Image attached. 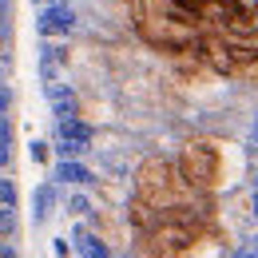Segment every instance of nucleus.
<instances>
[{
  "label": "nucleus",
  "mask_w": 258,
  "mask_h": 258,
  "mask_svg": "<svg viewBox=\"0 0 258 258\" xmlns=\"http://www.w3.org/2000/svg\"><path fill=\"white\" fill-rule=\"evenodd\" d=\"M0 203L20 207V183H16V175H12V171H0Z\"/></svg>",
  "instance_id": "13"
},
{
  "label": "nucleus",
  "mask_w": 258,
  "mask_h": 258,
  "mask_svg": "<svg viewBox=\"0 0 258 258\" xmlns=\"http://www.w3.org/2000/svg\"><path fill=\"white\" fill-rule=\"evenodd\" d=\"M96 123L84 115V111H76V115H68V119H56V131H52V139H72V143H88V147H96Z\"/></svg>",
  "instance_id": "9"
},
{
  "label": "nucleus",
  "mask_w": 258,
  "mask_h": 258,
  "mask_svg": "<svg viewBox=\"0 0 258 258\" xmlns=\"http://www.w3.org/2000/svg\"><path fill=\"white\" fill-rule=\"evenodd\" d=\"M60 199H64V187H60L56 179H44V183L32 187V226L36 230H44V226L60 215Z\"/></svg>",
  "instance_id": "7"
},
{
  "label": "nucleus",
  "mask_w": 258,
  "mask_h": 258,
  "mask_svg": "<svg viewBox=\"0 0 258 258\" xmlns=\"http://www.w3.org/2000/svg\"><path fill=\"white\" fill-rule=\"evenodd\" d=\"M52 254H56V258H72V254H76L72 238H60V234H56V238H52Z\"/></svg>",
  "instance_id": "16"
},
{
  "label": "nucleus",
  "mask_w": 258,
  "mask_h": 258,
  "mask_svg": "<svg viewBox=\"0 0 258 258\" xmlns=\"http://www.w3.org/2000/svg\"><path fill=\"white\" fill-rule=\"evenodd\" d=\"M16 24V0H0V28Z\"/></svg>",
  "instance_id": "15"
},
{
  "label": "nucleus",
  "mask_w": 258,
  "mask_h": 258,
  "mask_svg": "<svg viewBox=\"0 0 258 258\" xmlns=\"http://www.w3.org/2000/svg\"><path fill=\"white\" fill-rule=\"evenodd\" d=\"M131 28L139 36V44H147L151 52H163V56H187L203 32L171 12H131Z\"/></svg>",
  "instance_id": "3"
},
{
  "label": "nucleus",
  "mask_w": 258,
  "mask_h": 258,
  "mask_svg": "<svg viewBox=\"0 0 258 258\" xmlns=\"http://www.w3.org/2000/svg\"><path fill=\"white\" fill-rule=\"evenodd\" d=\"M0 171H16V143H0Z\"/></svg>",
  "instance_id": "14"
},
{
  "label": "nucleus",
  "mask_w": 258,
  "mask_h": 258,
  "mask_svg": "<svg viewBox=\"0 0 258 258\" xmlns=\"http://www.w3.org/2000/svg\"><path fill=\"white\" fill-rule=\"evenodd\" d=\"M80 28V16L68 0H52L36 8V36L40 40H72Z\"/></svg>",
  "instance_id": "4"
},
{
  "label": "nucleus",
  "mask_w": 258,
  "mask_h": 258,
  "mask_svg": "<svg viewBox=\"0 0 258 258\" xmlns=\"http://www.w3.org/2000/svg\"><path fill=\"white\" fill-rule=\"evenodd\" d=\"M246 219H250V226H258V187L246 191Z\"/></svg>",
  "instance_id": "17"
},
{
  "label": "nucleus",
  "mask_w": 258,
  "mask_h": 258,
  "mask_svg": "<svg viewBox=\"0 0 258 258\" xmlns=\"http://www.w3.org/2000/svg\"><path fill=\"white\" fill-rule=\"evenodd\" d=\"M246 139H250V143H254V147H258V115H254V119H250V131H246Z\"/></svg>",
  "instance_id": "18"
},
{
  "label": "nucleus",
  "mask_w": 258,
  "mask_h": 258,
  "mask_svg": "<svg viewBox=\"0 0 258 258\" xmlns=\"http://www.w3.org/2000/svg\"><path fill=\"white\" fill-rule=\"evenodd\" d=\"M28 159H32L36 167H52V159H56L52 139H28Z\"/></svg>",
  "instance_id": "12"
},
{
  "label": "nucleus",
  "mask_w": 258,
  "mask_h": 258,
  "mask_svg": "<svg viewBox=\"0 0 258 258\" xmlns=\"http://www.w3.org/2000/svg\"><path fill=\"white\" fill-rule=\"evenodd\" d=\"M226 52L238 68V76L258 72V36H226Z\"/></svg>",
  "instance_id": "10"
},
{
  "label": "nucleus",
  "mask_w": 258,
  "mask_h": 258,
  "mask_svg": "<svg viewBox=\"0 0 258 258\" xmlns=\"http://www.w3.org/2000/svg\"><path fill=\"white\" fill-rule=\"evenodd\" d=\"M238 155L242 147L234 151V143H226L223 135H191L179 143L175 163L187 187L199 195H226L238 183Z\"/></svg>",
  "instance_id": "1"
},
{
  "label": "nucleus",
  "mask_w": 258,
  "mask_h": 258,
  "mask_svg": "<svg viewBox=\"0 0 258 258\" xmlns=\"http://www.w3.org/2000/svg\"><path fill=\"white\" fill-rule=\"evenodd\" d=\"M68 238H72V246H76L80 258H115L119 254L88 219H72V234H68Z\"/></svg>",
  "instance_id": "6"
},
{
  "label": "nucleus",
  "mask_w": 258,
  "mask_h": 258,
  "mask_svg": "<svg viewBox=\"0 0 258 258\" xmlns=\"http://www.w3.org/2000/svg\"><path fill=\"white\" fill-rule=\"evenodd\" d=\"M131 195H139L155 207H171V203H191L199 191L187 187V179L179 175L175 155L155 151V155H147L131 167Z\"/></svg>",
  "instance_id": "2"
},
{
  "label": "nucleus",
  "mask_w": 258,
  "mask_h": 258,
  "mask_svg": "<svg viewBox=\"0 0 258 258\" xmlns=\"http://www.w3.org/2000/svg\"><path fill=\"white\" fill-rule=\"evenodd\" d=\"M52 179L60 187H96L99 171H96V163L80 159V155H56L52 159Z\"/></svg>",
  "instance_id": "5"
},
{
  "label": "nucleus",
  "mask_w": 258,
  "mask_h": 258,
  "mask_svg": "<svg viewBox=\"0 0 258 258\" xmlns=\"http://www.w3.org/2000/svg\"><path fill=\"white\" fill-rule=\"evenodd\" d=\"M40 92H44L48 107H52V119H68V115L80 111V92H76V84L48 80V84H40Z\"/></svg>",
  "instance_id": "8"
},
{
  "label": "nucleus",
  "mask_w": 258,
  "mask_h": 258,
  "mask_svg": "<svg viewBox=\"0 0 258 258\" xmlns=\"http://www.w3.org/2000/svg\"><path fill=\"white\" fill-rule=\"evenodd\" d=\"M246 179H250V187H258V163H250V167H246Z\"/></svg>",
  "instance_id": "19"
},
{
  "label": "nucleus",
  "mask_w": 258,
  "mask_h": 258,
  "mask_svg": "<svg viewBox=\"0 0 258 258\" xmlns=\"http://www.w3.org/2000/svg\"><path fill=\"white\" fill-rule=\"evenodd\" d=\"M60 211H64L68 219H88V215L96 211V191H92V187H64Z\"/></svg>",
  "instance_id": "11"
}]
</instances>
